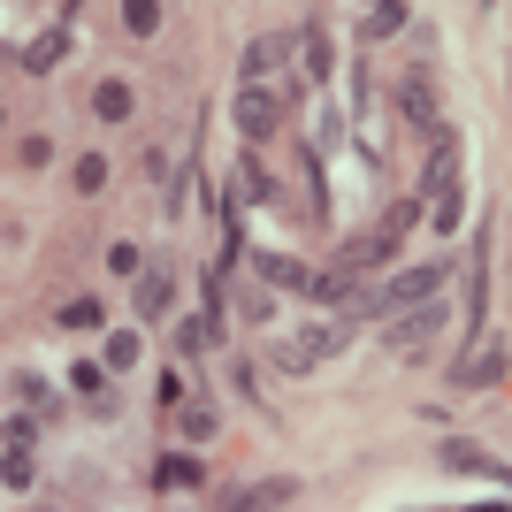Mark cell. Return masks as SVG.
<instances>
[{"label": "cell", "mask_w": 512, "mask_h": 512, "mask_svg": "<svg viewBox=\"0 0 512 512\" xmlns=\"http://www.w3.org/2000/svg\"><path fill=\"white\" fill-rule=\"evenodd\" d=\"M0 482H8V490H31V451H23V444H8V459H0Z\"/></svg>", "instance_id": "obj_17"}, {"label": "cell", "mask_w": 512, "mask_h": 512, "mask_svg": "<svg viewBox=\"0 0 512 512\" xmlns=\"http://www.w3.org/2000/svg\"><path fill=\"white\" fill-rule=\"evenodd\" d=\"M100 184H107V161L85 153V161H77V192H100Z\"/></svg>", "instance_id": "obj_23"}, {"label": "cell", "mask_w": 512, "mask_h": 512, "mask_svg": "<svg viewBox=\"0 0 512 512\" xmlns=\"http://www.w3.org/2000/svg\"><path fill=\"white\" fill-rule=\"evenodd\" d=\"M497 375H505V352H497V344H490V352H474V360L459 367V383H467V390H490Z\"/></svg>", "instance_id": "obj_11"}, {"label": "cell", "mask_w": 512, "mask_h": 512, "mask_svg": "<svg viewBox=\"0 0 512 512\" xmlns=\"http://www.w3.org/2000/svg\"><path fill=\"white\" fill-rule=\"evenodd\" d=\"M398 107H406V123H413V130H428V123H436V92H428V77H406Z\"/></svg>", "instance_id": "obj_10"}, {"label": "cell", "mask_w": 512, "mask_h": 512, "mask_svg": "<svg viewBox=\"0 0 512 512\" xmlns=\"http://www.w3.org/2000/svg\"><path fill=\"white\" fill-rule=\"evenodd\" d=\"M299 497V482H260V490H245V505H291Z\"/></svg>", "instance_id": "obj_20"}, {"label": "cell", "mask_w": 512, "mask_h": 512, "mask_svg": "<svg viewBox=\"0 0 512 512\" xmlns=\"http://www.w3.org/2000/svg\"><path fill=\"white\" fill-rule=\"evenodd\" d=\"M398 23H406V0H375V8H367V39H390Z\"/></svg>", "instance_id": "obj_15"}, {"label": "cell", "mask_w": 512, "mask_h": 512, "mask_svg": "<svg viewBox=\"0 0 512 512\" xmlns=\"http://www.w3.org/2000/svg\"><path fill=\"white\" fill-rule=\"evenodd\" d=\"M0 123H8V115H0Z\"/></svg>", "instance_id": "obj_27"}, {"label": "cell", "mask_w": 512, "mask_h": 512, "mask_svg": "<svg viewBox=\"0 0 512 512\" xmlns=\"http://www.w3.org/2000/svg\"><path fill=\"white\" fill-rule=\"evenodd\" d=\"M276 62H283V39H260L253 54H245V69H253V77H260V69H276Z\"/></svg>", "instance_id": "obj_24"}, {"label": "cell", "mask_w": 512, "mask_h": 512, "mask_svg": "<svg viewBox=\"0 0 512 512\" xmlns=\"http://www.w3.org/2000/svg\"><path fill=\"white\" fill-rule=\"evenodd\" d=\"M92 321H100V299H69L62 306V329H92Z\"/></svg>", "instance_id": "obj_22"}, {"label": "cell", "mask_w": 512, "mask_h": 512, "mask_svg": "<svg viewBox=\"0 0 512 512\" xmlns=\"http://www.w3.org/2000/svg\"><path fill=\"white\" fill-rule=\"evenodd\" d=\"M428 138H436V153H428V176H421V192H459V138H451L444 123H428Z\"/></svg>", "instance_id": "obj_1"}, {"label": "cell", "mask_w": 512, "mask_h": 512, "mask_svg": "<svg viewBox=\"0 0 512 512\" xmlns=\"http://www.w3.org/2000/svg\"><path fill=\"white\" fill-rule=\"evenodd\" d=\"M207 337H214L207 321H184V329H176V352H207Z\"/></svg>", "instance_id": "obj_25"}, {"label": "cell", "mask_w": 512, "mask_h": 512, "mask_svg": "<svg viewBox=\"0 0 512 512\" xmlns=\"http://www.w3.org/2000/svg\"><path fill=\"white\" fill-rule=\"evenodd\" d=\"M69 54V31H46V39H31V54H23V69H54Z\"/></svg>", "instance_id": "obj_13"}, {"label": "cell", "mask_w": 512, "mask_h": 512, "mask_svg": "<svg viewBox=\"0 0 512 512\" xmlns=\"http://www.w3.org/2000/svg\"><path fill=\"white\" fill-rule=\"evenodd\" d=\"M214 428H222V421H214V413H207V406H192V413H184V444H207Z\"/></svg>", "instance_id": "obj_21"}, {"label": "cell", "mask_w": 512, "mask_h": 512, "mask_svg": "<svg viewBox=\"0 0 512 512\" xmlns=\"http://www.w3.org/2000/svg\"><path fill=\"white\" fill-rule=\"evenodd\" d=\"M123 23L138 39H153V31H161V0H123Z\"/></svg>", "instance_id": "obj_16"}, {"label": "cell", "mask_w": 512, "mask_h": 512, "mask_svg": "<svg viewBox=\"0 0 512 512\" xmlns=\"http://www.w3.org/2000/svg\"><path fill=\"white\" fill-rule=\"evenodd\" d=\"M428 337H436V299L398 306V329H390V344H398V352H413V344H428Z\"/></svg>", "instance_id": "obj_5"}, {"label": "cell", "mask_w": 512, "mask_h": 512, "mask_svg": "<svg viewBox=\"0 0 512 512\" xmlns=\"http://www.w3.org/2000/svg\"><path fill=\"white\" fill-rule=\"evenodd\" d=\"M130 360H138V329H115V337H107V367H115V375H123Z\"/></svg>", "instance_id": "obj_18"}, {"label": "cell", "mask_w": 512, "mask_h": 512, "mask_svg": "<svg viewBox=\"0 0 512 512\" xmlns=\"http://www.w3.org/2000/svg\"><path fill=\"white\" fill-rule=\"evenodd\" d=\"M390 253H398V237H390V230H375V237H352V245L337 253V268H344V276H360V268H383Z\"/></svg>", "instance_id": "obj_4"}, {"label": "cell", "mask_w": 512, "mask_h": 512, "mask_svg": "<svg viewBox=\"0 0 512 512\" xmlns=\"http://www.w3.org/2000/svg\"><path fill=\"white\" fill-rule=\"evenodd\" d=\"M344 337H352V321H329V329H306V337L291 344V352H283V367H299V375H306V367H321V360H329V352H337Z\"/></svg>", "instance_id": "obj_2"}, {"label": "cell", "mask_w": 512, "mask_h": 512, "mask_svg": "<svg viewBox=\"0 0 512 512\" xmlns=\"http://www.w3.org/2000/svg\"><path fill=\"white\" fill-rule=\"evenodd\" d=\"M413 222H421V199H406V207H398V214H390V222H383V230H390V237H406V230H413Z\"/></svg>", "instance_id": "obj_26"}, {"label": "cell", "mask_w": 512, "mask_h": 512, "mask_svg": "<svg viewBox=\"0 0 512 512\" xmlns=\"http://www.w3.org/2000/svg\"><path fill=\"white\" fill-rule=\"evenodd\" d=\"M444 467H451V474H505V467L490 459V451H482V444H467V436H451V444H444Z\"/></svg>", "instance_id": "obj_8"}, {"label": "cell", "mask_w": 512, "mask_h": 512, "mask_svg": "<svg viewBox=\"0 0 512 512\" xmlns=\"http://www.w3.org/2000/svg\"><path fill=\"white\" fill-rule=\"evenodd\" d=\"M230 192H245V199H268V176H260V161H237V184Z\"/></svg>", "instance_id": "obj_19"}, {"label": "cell", "mask_w": 512, "mask_h": 512, "mask_svg": "<svg viewBox=\"0 0 512 512\" xmlns=\"http://www.w3.org/2000/svg\"><path fill=\"white\" fill-rule=\"evenodd\" d=\"M169 306H176V283L161 276V268H153V276H138V314H146V321H161Z\"/></svg>", "instance_id": "obj_9"}, {"label": "cell", "mask_w": 512, "mask_h": 512, "mask_svg": "<svg viewBox=\"0 0 512 512\" xmlns=\"http://www.w3.org/2000/svg\"><path fill=\"white\" fill-rule=\"evenodd\" d=\"M199 482H207V474H199V459H184V451H169V459H161V467H153V490H199Z\"/></svg>", "instance_id": "obj_7"}, {"label": "cell", "mask_w": 512, "mask_h": 512, "mask_svg": "<svg viewBox=\"0 0 512 512\" xmlns=\"http://www.w3.org/2000/svg\"><path fill=\"white\" fill-rule=\"evenodd\" d=\"M444 291V268H413V276H398L383 291V314H398V306H421V299H436Z\"/></svg>", "instance_id": "obj_3"}, {"label": "cell", "mask_w": 512, "mask_h": 512, "mask_svg": "<svg viewBox=\"0 0 512 512\" xmlns=\"http://www.w3.org/2000/svg\"><path fill=\"white\" fill-rule=\"evenodd\" d=\"M92 115H100V123H123V115H130V92L115 85V77H107V85L92 92Z\"/></svg>", "instance_id": "obj_14"}, {"label": "cell", "mask_w": 512, "mask_h": 512, "mask_svg": "<svg viewBox=\"0 0 512 512\" xmlns=\"http://www.w3.org/2000/svg\"><path fill=\"white\" fill-rule=\"evenodd\" d=\"M237 130H245V138H268V130H276V100H268V92H237Z\"/></svg>", "instance_id": "obj_6"}, {"label": "cell", "mask_w": 512, "mask_h": 512, "mask_svg": "<svg viewBox=\"0 0 512 512\" xmlns=\"http://www.w3.org/2000/svg\"><path fill=\"white\" fill-rule=\"evenodd\" d=\"M260 276L283 283V291H306V276H314V268H299V260H283V253H260Z\"/></svg>", "instance_id": "obj_12"}]
</instances>
